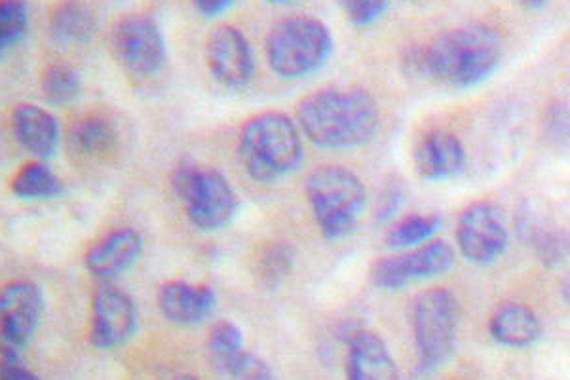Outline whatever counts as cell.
<instances>
[{
    "mask_svg": "<svg viewBox=\"0 0 570 380\" xmlns=\"http://www.w3.org/2000/svg\"><path fill=\"white\" fill-rule=\"evenodd\" d=\"M504 37L487 23H464L411 48L403 65L413 77L466 90L493 77L504 59Z\"/></svg>",
    "mask_w": 570,
    "mask_h": 380,
    "instance_id": "obj_1",
    "label": "cell"
},
{
    "mask_svg": "<svg viewBox=\"0 0 570 380\" xmlns=\"http://www.w3.org/2000/svg\"><path fill=\"white\" fill-rule=\"evenodd\" d=\"M297 124L314 145L348 150L375 142L381 131V109L367 90L330 86L301 99Z\"/></svg>",
    "mask_w": 570,
    "mask_h": 380,
    "instance_id": "obj_2",
    "label": "cell"
},
{
    "mask_svg": "<svg viewBox=\"0 0 570 380\" xmlns=\"http://www.w3.org/2000/svg\"><path fill=\"white\" fill-rule=\"evenodd\" d=\"M301 128L292 117L268 110L249 118L238 136L242 168L259 183H276L301 168L305 147Z\"/></svg>",
    "mask_w": 570,
    "mask_h": 380,
    "instance_id": "obj_3",
    "label": "cell"
},
{
    "mask_svg": "<svg viewBox=\"0 0 570 380\" xmlns=\"http://www.w3.org/2000/svg\"><path fill=\"white\" fill-rule=\"evenodd\" d=\"M306 201L325 240H343L360 225L367 206L363 181L344 166H320L306 177Z\"/></svg>",
    "mask_w": 570,
    "mask_h": 380,
    "instance_id": "obj_4",
    "label": "cell"
},
{
    "mask_svg": "<svg viewBox=\"0 0 570 380\" xmlns=\"http://www.w3.org/2000/svg\"><path fill=\"white\" fill-rule=\"evenodd\" d=\"M333 52V35L318 18L287 16L266 37V59L278 77L295 80L322 69Z\"/></svg>",
    "mask_w": 570,
    "mask_h": 380,
    "instance_id": "obj_5",
    "label": "cell"
},
{
    "mask_svg": "<svg viewBox=\"0 0 570 380\" xmlns=\"http://www.w3.org/2000/svg\"><path fill=\"white\" fill-rule=\"evenodd\" d=\"M171 183L188 221L202 233H217L236 217L238 194L217 169L183 160Z\"/></svg>",
    "mask_w": 570,
    "mask_h": 380,
    "instance_id": "obj_6",
    "label": "cell"
},
{
    "mask_svg": "<svg viewBox=\"0 0 570 380\" xmlns=\"http://www.w3.org/2000/svg\"><path fill=\"white\" fill-rule=\"evenodd\" d=\"M461 325V304L445 288L422 291L413 304V335L419 373L432 374L453 355Z\"/></svg>",
    "mask_w": 570,
    "mask_h": 380,
    "instance_id": "obj_7",
    "label": "cell"
},
{
    "mask_svg": "<svg viewBox=\"0 0 570 380\" xmlns=\"http://www.w3.org/2000/svg\"><path fill=\"white\" fill-rule=\"evenodd\" d=\"M456 261L454 250L448 242H428L413 250L379 259L371 264V284L384 291H397L405 285L424 282L451 271Z\"/></svg>",
    "mask_w": 570,
    "mask_h": 380,
    "instance_id": "obj_8",
    "label": "cell"
},
{
    "mask_svg": "<svg viewBox=\"0 0 570 380\" xmlns=\"http://www.w3.org/2000/svg\"><path fill=\"white\" fill-rule=\"evenodd\" d=\"M118 61L137 77H153L163 71L168 50L163 29L147 13H126L110 32Z\"/></svg>",
    "mask_w": 570,
    "mask_h": 380,
    "instance_id": "obj_9",
    "label": "cell"
},
{
    "mask_svg": "<svg viewBox=\"0 0 570 380\" xmlns=\"http://www.w3.org/2000/svg\"><path fill=\"white\" fill-rule=\"evenodd\" d=\"M510 244L504 215L493 202H473L456 221V245L462 257L475 266L497 263Z\"/></svg>",
    "mask_w": 570,
    "mask_h": 380,
    "instance_id": "obj_10",
    "label": "cell"
},
{
    "mask_svg": "<svg viewBox=\"0 0 570 380\" xmlns=\"http://www.w3.org/2000/svg\"><path fill=\"white\" fill-rule=\"evenodd\" d=\"M206 64L215 80L230 90H242L255 75L252 45L238 27L220 23L206 40Z\"/></svg>",
    "mask_w": 570,
    "mask_h": 380,
    "instance_id": "obj_11",
    "label": "cell"
},
{
    "mask_svg": "<svg viewBox=\"0 0 570 380\" xmlns=\"http://www.w3.org/2000/svg\"><path fill=\"white\" fill-rule=\"evenodd\" d=\"M139 328L137 304L117 288H101L91 296V344L115 350L130 341Z\"/></svg>",
    "mask_w": 570,
    "mask_h": 380,
    "instance_id": "obj_12",
    "label": "cell"
},
{
    "mask_svg": "<svg viewBox=\"0 0 570 380\" xmlns=\"http://www.w3.org/2000/svg\"><path fill=\"white\" fill-rule=\"evenodd\" d=\"M42 291L29 280H13L0 295V323L4 344L23 349L31 341L42 316Z\"/></svg>",
    "mask_w": 570,
    "mask_h": 380,
    "instance_id": "obj_13",
    "label": "cell"
},
{
    "mask_svg": "<svg viewBox=\"0 0 570 380\" xmlns=\"http://www.w3.org/2000/svg\"><path fill=\"white\" fill-rule=\"evenodd\" d=\"M413 164L422 179H454L466 169V147L453 131L430 129L416 142Z\"/></svg>",
    "mask_w": 570,
    "mask_h": 380,
    "instance_id": "obj_14",
    "label": "cell"
},
{
    "mask_svg": "<svg viewBox=\"0 0 570 380\" xmlns=\"http://www.w3.org/2000/svg\"><path fill=\"white\" fill-rule=\"evenodd\" d=\"M142 247L145 242L136 228L122 226L110 231L86 252V271L96 280H115L130 271L141 257Z\"/></svg>",
    "mask_w": 570,
    "mask_h": 380,
    "instance_id": "obj_15",
    "label": "cell"
},
{
    "mask_svg": "<svg viewBox=\"0 0 570 380\" xmlns=\"http://www.w3.org/2000/svg\"><path fill=\"white\" fill-rule=\"evenodd\" d=\"M158 309L168 322L195 328L206 322L217 306V293L209 285L188 284L183 280H169L160 285Z\"/></svg>",
    "mask_w": 570,
    "mask_h": 380,
    "instance_id": "obj_16",
    "label": "cell"
},
{
    "mask_svg": "<svg viewBox=\"0 0 570 380\" xmlns=\"http://www.w3.org/2000/svg\"><path fill=\"white\" fill-rule=\"evenodd\" d=\"M346 380H400V369L383 337L367 329L352 333Z\"/></svg>",
    "mask_w": 570,
    "mask_h": 380,
    "instance_id": "obj_17",
    "label": "cell"
},
{
    "mask_svg": "<svg viewBox=\"0 0 570 380\" xmlns=\"http://www.w3.org/2000/svg\"><path fill=\"white\" fill-rule=\"evenodd\" d=\"M13 139L23 150L39 160L58 153L59 126L52 113L33 104L18 105L10 117Z\"/></svg>",
    "mask_w": 570,
    "mask_h": 380,
    "instance_id": "obj_18",
    "label": "cell"
},
{
    "mask_svg": "<svg viewBox=\"0 0 570 380\" xmlns=\"http://www.w3.org/2000/svg\"><path fill=\"white\" fill-rule=\"evenodd\" d=\"M489 333L504 349H529L542 337V322L537 312L523 303H505L494 310Z\"/></svg>",
    "mask_w": 570,
    "mask_h": 380,
    "instance_id": "obj_19",
    "label": "cell"
},
{
    "mask_svg": "<svg viewBox=\"0 0 570 380\" xmlns=\"http://www.w3.org/2000/svg\"><path fill=\"white\" fill-rule=\"evenodd\" d=\"M50 35L61 46H80L90 42L98 20L90 7L80 2H59L50 12Z\"/></svg>",
    "mask_w": 570,
    "mask_h": 380,
    "instance_id": "obj_20",
    "label": "cell"
},
{
    "mask_svg": "<svg viewBox=\"0 0 570 380\" xmlns=\"http://www.w3.org/2000/svg\"><path fill=\"white\" fill-rule=\"evenodd\" d=\"M69 145L77 155L99 158V156L110 155L117 148L118 131L110 124L109 118L88 115L72 124Z\"/></svg>",
    "mask_w": 570,
    "mask_h": 380,
    "instance_id": "obj_21",
    "label": "cell"
},
{
    "mask_svg": "<svg viewBox=\"0 0 570 380\" xmlns=\"http://www.w3.org/2000/svg\"><path fill=\"white\" fill-rule=\"evenodd\" d=\"M246 354L240 328L230 320H220L209 329L208 358L212 368L223 377H230Z\"/></svg>",
    "mask_w": 570,
    "mask_h": 380,
    "instance_id": "obj_22",
    "label": "cell"
},
{
    "mask_svg": "<svg viewBox=\"0 0 570 380\" xmlns=\"http://www.w3.org/2000/svg\"><path fill=\"white\" fill-rule=\"evenodd\" d=\"M10 187L23 201H46L59 196L63 191V183L46 164L31 162L13 175Z\"/></svg>",
    "mask_w": 570,
    "mask_h": 380,
    "instance_id": "obj_23",
    "label": "cell"
},
{
    "mask_svg": "<svg viewBox=\"0 0 570 380\" xmlns=\"http://www.w3.org/2000/svg\"><path fill=\"white\" fill-rule=\"evenodd\" d=\"M440 215H407L403 220L395 221L386 233V245L390 250L405 252L419 245H424L434 238L435 233L441 228Z\"/></svg>",
    "mask_w": 570,
    "mask_h": 380,
    "instance_id": "obj_24",
    "label": "cell"
},
{
    "mask_svg": "<svg viewBox=\"0 0 570 380\" xmlns=\"http://www.w3.org/2000/svg\"><path fill=\"white\" fill-rule=\"evenodd\" d=\"M42 94H45L48 104L56 107H66L77 101L80 91H82V78L80 72L67 65H50L42 72Z\"/></svg>",
    "mask_w": 570,
    "mask_h": 380,
    "instance_id": "obj_25",
    "label": "cell"
},
{
    "mask_svg": "<svg viewBox=\"0 0 570 380\" xmlns=\"http://www.w3.org/2000/svg\"><path fill=\"white\" fill-rule=\"evenodd\" d=\"M295 266V250L287 242L265 247L257 261V276L268 290H276L284 284L285 277L289 276Z\"/></svg>",
    "mask_w": 570,
    "mask_h": 380,
    "instance_id": "obj_26",
    "label": "cell"
},
{
    "mask_svg": "<svg viewBox=\"0 0 570 380\" xmlns=\"http://www.w3.org/2000/svg\"><path fill=\"white\" fill-rule=\"evenodd\" d=\"M29 29V8L20 0H4L0 4V46L12 48L26 37Z\"/></svg>",
    "mask_w": 570,
    "mask_h": 380,
    "instance_id": "obj_27",
    "label": "cell"
},
{
    "mask_svg": "<svg viewBox=\"0 0 570 380\" xmlns=\"http://www.w3.org/2000/svg\"><path fill=\"white\" fill-rule=\"evenodd\" d=\"M538 257L548 266H559L570 259V234L563 231H538L534 234Z\"/></svg>",
    "mask_w": 570,
    "mask_h": 380,
    "instance_id": "obj_28",
    "label": "cell"
},
{
    "mask_svg": "<svg viewBox=\"0 0 570 380\" xmlns=\"http://www.w3.org/2000/svg\"><path fill=\"white\" fill-rule=\"evenodd\" d=\"M405 204V185L402 181H386L383 191L379 193L375 206V217L379 223H389L400 213Z\"/></svg>",
    "mask_w": 570,
    "mask_h": 380,
    "instance_id": "obj_29",
    "label": "cell"
},
{
    "mask_svg": "<svg viewBox=\"0 0 570 380\" xmlns=\"http://www.w3.org/2000/svg\"><path fill=\"white\" fill-rule=\"evenodd\" d=\"M542 136L553 145H561L570 139V107L564 104H556L546 113L542 123Z\"/></svg>",
    "mask_w": 570,
    "mask_h": 380,
    "instance_id": "obj_30",
    "label": "cell"
},
{
    "mask_svg": "<svg viewBox=\"0 0 570 380\" xmlns=\"http://www.w3.org/2000/svg\"><path fill=\"white\" fill-rule=\"evenodd\" d=\"M343 8L354 26L367 27L383 18L386 10H389V2H383V0H351V2H344Z\"/></svg>",
    "mask_w": 570,
    "mask_h": 380,
    "instance_id": "obj_31",
    "label": "cell"
},
{
    "mask_svg": "<svg viewBox=\"0 0 570 380\" xmlns=\"http://www.w3.org/2000/svg\"><path fill=\"white\" fill-rule=\"evenodd\" d=\"M233 380H276L274 371L265 360H261L259 355L249 354L246 352L242 358L240 363L236 366L233 374Z\"/></svg>",
    "mask_w": 570,
    "mask_h": 380,
    "instance_id": "obj_32",
    "label": "cell"
},
{
    "mask_svg": "<svg viewBox=\"0 0 570 380\" xmlns=\"http://www.w3.org/2000/svg\"><path fill=\"white\" fill-rule=\"evenodd\" d=\"M0 380H40L39 374H35L33 371L23 368L20 361H18V354L16 349L7 347L4 344V352H2V374Z\"/></svg>",
    "mask_w": 570,
    "mask_h": 380,
    "instance_id": "obj_33",
    "label": "cell"
},
{
    "mask_svg": "<svg viewBox=\"0 0 570 380\" xmlns=\"http://www.w3.org/2000/svg\"><path fill=\"white\" fill-rule=\"evenodd\" d=\"M195 8L202 16L215 18V16H223L228 8H233V2L230 0H198Z\"/></svg>",
    "mask_w": 570,
    "mask_h": 380,
    "instance_id": "obj_34",
    "label": "cell"
},
{
    "mask_svg": "<svg viewBox=\"0 0 570 380\" xmlns=\"http://www.w3.org/2000/svg\"><path fill=\"white\" fill-rule=\"evenodd\" d=\"M174 380H200L198 377H195V374H179V377H176Z\"/></svg>",
    "mask_w": 570,
    "mask_h": 380,
    "instance_id": "obj_35",
    "label": "cell"
}]
</instances>
